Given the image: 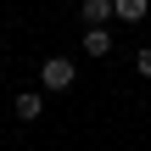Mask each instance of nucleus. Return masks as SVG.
Wrapping results in <instances>:
<instances>
[{
	"instance_id": "obj_6",
	"label": "nucleus",
	"mask_w": 151,
	"mask_h": 151,
	"mask_svg": "<svg viewBox=\"0 0 151 151\" xmlns=\"http://www.w3.org/2000/svg\"><path fill=\"white\" fill-rule=\"evenodd\" d=\"M134 73H140V78H151V45H146V50H134Z\"/></svg>"
},
{
	"instance_id": "obj_1",
	"label": "nucleus",
	"mask_w": 151,
	"mask_h": 151,
	"mask_svg": "<svg viewBox=\"0 0 151 151\" xmlns=\"http://www.w3.org/2000/svg\"><path fill=\"white\" fill-rule=\"evenodd\" d=\"M39 84H45V90H73V62H67V56H45Z\"/></svg>"
},
{
	"instance_id": "obj_3",
	"label": "nucleus",
	"mask_w": 151,
	"mask_h": 151,
	"mask_svg": "<svg viewBox=\"0 0 151 151\" xmlns=\"http://www.w3.org/2000/svg\"><path fill=\"white\" fill-rule=\"evenodd\" d=\"M106 17H118L112 0H84V28H106Z\"/></svg>"
},
{
	"instance_id": "obj_4",
	"label": "nucleus",
	"mask_w": 151,
	"mask_h": 151,
	"mask_svg": "<svg viewBox=\"0 0 151 151\" xmlns=\"http://www.w3.org/2000/svg\"><path fill=\"white\" fill-rule=\"evenodd\" d=\"M112 50V34L106 28H84V56H106Z\"/></svg>"
},
{
	"instance_id": "obj_5",
	"label": "nucleus",
	"mask_w": 151,
	"mask_h": 151,
	"mask_svg": "<svg viewBox=\"0 0 151 151\" xmlns=\"http://www.w3.org/2000/svg\"><path fill=\"white\" fill-rule=\"evenodd\" d=\"M112 11H118V22H140L151 11V0H112Z\"/></svg>"
},
{
	"instance_id": "obj_2",
	"label": "nucleus",
	"mask_w": 151,
	"mask_h": 151,
	"mask_svg": "<svg viewBox=\"0 0 151 151\" xmlns=\"http://www.w3.org/2000/svg\"><path fill=\"white\" fill-rule=\"evenodd\" d=\"M11 112H17V118H22V123H34V118H39V112H45V95H39V90H22V95H17V101H11Z\"/></svg>"
}]
</instances>
